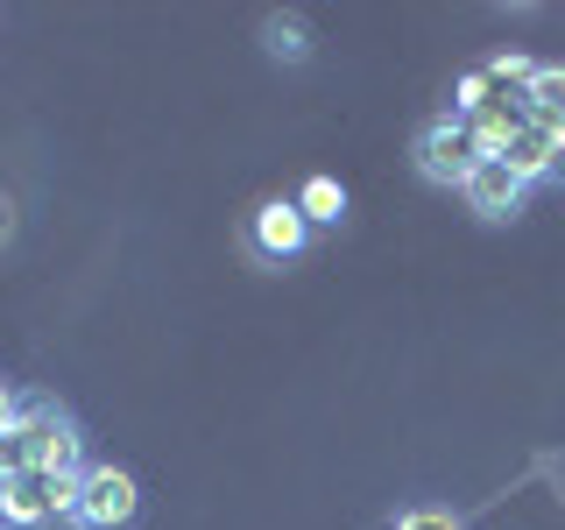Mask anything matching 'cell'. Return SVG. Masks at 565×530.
<instances>
[{
	"instance_id": "obj_2",
	"label": "cell",
	"mask_w": 565,
	"mask_h": 530,
	"mask_svg": "<svg viewBox=\"0 0 565 530\" xmlns=\"http://www.w3.org/2000/svg\"><path fill=\"white\" fill-rule=\"evenodd\" d=\"M71 502H78V474L57 467H29L0 481V530H43V523H71Z\"/></svg>"
},
{
	"instance_id": "obj_10",
	"label": "cell",
	"mask_w": 565,
	"mask_h": 530,
	"mask_svg": "<svg viewBox=\"0 0 565 530\" xmlns=\"http://www.w3.org/2000/svg\"><path fill=\"white\" fill-rule=\"evenodd\" d=\"M530 114L565 120V64H537V78H530Z\"/></svg>"
},
{
	"instance_id": "obj_3",
	"label": "cell",
	"mask_w": 565,
	"mask_h": 530,
	"mask_svg": "<svg viewBox=\"0 0 565 530\" xmlns=\"http://www.w3.org/2000/svg\"><path fill=\"white\" fill-rule=\"evenodd\" d=\"M481 163H488V149H481V135H473L467 114H446L417 135V170L431 177V184H467Z\"/></svg>"
},
{
	"instance_id": "obj_4",
	"label": "cell",
	"mask_w": 565,
	"mask_h": 530,
	"mask_svg": "<svg viewBox=\"0 0 565 530\" xmlns=\"http://www.w3.org/2000/svg\"><path fill=\"white\" fill-rule=\"evenodd\" d=\"M135 509H141V488L128 467H85L78 474V502H71L78 530H128Z\"/></svg>"
},
{
	"instance_id": "obj_1",
	"label": "cell",
	"mask_w": 565,
	"mask_h": 530,
	"mask_svg": "<svg viewBox=\"0 0 565 530\" xmlns=\"http://www.w3.org/2000/svg\"><path fill=\"white\" fill-rule=\"evenodd\" d=\"M29 467H57V474H85V438L57 403H22V417L0 432V481Z\"/></svg>"
},
{
	"instance_id": "obj_14",
	"label": "cell",
	"mask_w": 565,
	"mask_h": 530,
	"mask_svg": "<svg viewBox=\"0 0 565 530\" xmlns=\"http://www.w3.org/2000/svg\"><path fill=\"white\" fill-rule=\"evenodd\" d=\"M552 177H558V184H565V149H558V163H552Z\"/></svg>"
},
{
	"instance_id": "obj_8",
	"label": "cell",
	"mask_w": 565,
	"mask_h": 530,
	"mask_svg": "<svg viewBox=\"0 0 565 530\" xmlns=\"http://www.w3.org/2000/svg\"><path fill=\"white\" fill-rule=\"evenodd\" d=\"M262 43H269V57H282V64L311 57V29L297 22V14H269V22H262Z\"/></svg>"
},
{
	"instance_id": "obj_11",
	"label": "cell",
	"mask_w": 565,
	"mask_h": 530,
	"mask_svg": "<svg viewBox=\"0 0 565 530\" xmlns=\"http://www.w3.org/2000/svg\"><path fill=\"white\" fill-rule=\"evenodd\" d=\"M396 530H459V517L452 509H403Z\"/></svg>"
},
{
	"instance_id": "obj_9",
	"label": "cell",
	"mask_w": 565,
	"mask_h": 530,
	"mask_svg": "<svg viewBox=\"0 0 565 530\" xmlns=\"http://www.w3.org/2000/svg\"><path fill=\"white\" fill-rule=\"evenodd\" d=\"M297 212L318 226V220H340L347 212V191H340V177H305V191H297Z\"/></svg>"
},
{
	"instance_id": "obj_6",
	"label": "cell",
	"mask_w": 565,
	"mask_h": 530,
	"mask_svg": "<svg viewBox=\"0 0 565 530\" xmlns=\"http://www.w3.org/2000/svg\"><path fill=\"white\" fill-rule=\"evenodd\" d=\"M523 191H530V184H523V177H516V170H509V163H502V156H488V163H481V170H473V177H467V184H459V199H467L473 212H481V220H509V212H516V205H523Z\"/></svg>"
},
{
	"instance_id": "obj_7",
	"label": "cell",
	"mask_w": 565,
	"mask_h": 530,
	"mask_svg": "<svg viewBox=\"0 0 565 530\" xmlns=\"http://www.w3.org/2000/svg\"><path fill=\"white\" fill-rule=\"evenodd\" d=\"M558 149H565V141H558V135H544L537 120H530L523 135H509V141H502V163L516 170L523 184H537V177H552V163H558Z\"/></svg>"
},
{
	"instance_id": "obj_5",
	"label": "cell",
	"mask_w": 565,
	"mask_h": 530,
	"mask_svg": "<svg viewBox=\"0 0 565 530\" xmlns=\"http://www.w3.org/2000/svg\"><path fill=\"white\" fill-rule=\"evenodd\" d=\"M311 241V220L297 212V199H269L255 205V220H247V255L255 262H297Z\"/></svg>"
},
{
	"instance_id": "obj_12",
	"label": "cell",
	"mask_w": 565,
	"mask_h": 530,
	"mask_svg": "<svg viewBox=\"0 0 565 530\" xmlns=\"http://www.w3.org/2000/svg\"><path fill=\"white\" fill-rule=\"evenodd\" d=\"M14 417H22V403H14V389H8V382H0V432H8V424H14Z\"/></svg>"
},
{
	"instance_id": "obj_13",
	"label": "cell",
	"mask_w": 565,
	"mask_h": 530,
	"mask_svg": "<svg viewBox=\"0 0 565 530\" xmlns=\"http://www.w3.org/2000/svg\"><path fill=\"white\" fill-rule=\"evenodd\" d=\"M8 241H14V199L0 191V247H8Z\"/></svg>"
}]
</instances>
